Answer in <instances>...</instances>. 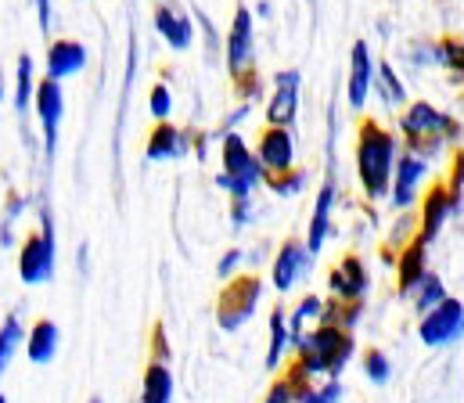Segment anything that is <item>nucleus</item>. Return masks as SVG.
Returning a JSON list of instances; mask_svg holds the SVG:
<instances>
[{
	"label": "nucleus",
	"mask_w": 464,
	"mask_h": 403,
	"mask_svg": "<svg viewBox=\"0 0 464 403\" xmlns=\"http://www.w3.org/2000/svg\"><path fill=\"white\" fill-rule=\"evenodd\" d=\"M37 15H40V26L51 30V4H47V0H40V4H37Z\"/></svg>",
	"instance_id": "37"
},
{
	"label": "nucleus",
	"mask_w": 464,
	"mask_h": 403,
	"mask_svg": "<svg viewBox=\"0 0 464 403\" xmlns=\"http://www.w3.org/2000/svg\"><path fill=\"white\" fill-rule=\"evenodd\" d=\"M169 112H173V98H169V87H155L151 90V116L159 119V123H166L169 119Z\"/></svg>",
	"instance_id": "33"
},
{
	"label": "nucleus",
	"mask_w": 464,
	"mask_h": 403,
	"mask_svg": "<svg viewBox=\"0 0 464 403\" xmlns=\"http://www.w3.org/2000/svg\"><path fill=\"white\" fill-rule=\"evenodd\" d=\"M249 62H253V12L238 8L235 22H230V33H227V65H230V73L242 80Z\"/></svg>",
	"instance_id": "12"
},
{
	"label": "nucleus",
	"mask_w": 464,
	"mask_h": 403,
	"mask_svg": "<svg viewBox=\"0 0 464 403\" xmlns=\"http://www.w3.org/2000/svg\"><path fill=\"white\" fill-rule=\"evenodd\" d=\"M364 371H367V378H371V382L385 385V382L392 378V360H389L382 349H371V353L364 356Z\"/></svg>",
	"instance_id": "31"
},
{
	"label": "nucleus",
	"mask_w": 464,
	"mask_h": 403,
	"mask_svg": "<svg viewBox=\"0 0 464 403\" xmlns=\"http://www.w3.org/2000/svg\"><path fill=\"white\" fill-rule=\"evenodd\" d=\"M58 342H62L58 324L55 321H37L33 331H30V339H26V356L33 364H51L55 353H58Z\"/></svg>",
	"instance_id": "20"
},
{
	"label": "nucleus",
	"mask_w": 464,
	"mask_h": 403,
	"mask_svg": "<svg viewBox=\"0 0 464 403\" xmlns=\"http://www.w3.org/2000/svg\"><path fill=\"white\" fill-rule=\"evenodd\" d=\"M371 83H374L371 47H367L364 40H357V44H353V69H349V105H353V108H364V105H367Z\"/></svg>",
	"instance_id": "16"
},
{
	"label": "nucleus",
	"mask_w": 464,
	"mask_h": 403,
	"mask_svg": "<svg viewBox=\"0 0 464 403\" xmlns=\"http://www.w3.org/2000/svg\"><path fill=\"white\" fill-rule=\"evenodd\" d=\"M230 220H235V227H245L253 220V206H249V198L235 202V210H230Z\"/></svg>",
	"instance_id": "34"
},
{
	"label": "nucleus",
	"mask_w": 464,
	"mask_h": 403,
	"mask_svg": "<svg viewBox=\"0 0 464 403\" xmlns=\"http://www.w3.org/2000/svg\"><path fill=\"white\" fill-rule=\"evenodd\" d=\"M306 267H310L306 249H303L299 242H285V249H281L278 260H274V288H278V292H288V288L306 274Z\"/></svg>",
	"instance_id": "17"
},
{
	"label": "nucleus",
	"mask_w": 464,
	"mask_h": 403,
	"mask_svg": "<svg viewBox=\"0 0 464 403\" xmlns=\"http://www.w3.org/2000/svg\"><path fill=\"white\" fill-rule=\"evenodd\" d=\"M460 324H464V306H460V299L446 296L435 310H428L421 317L417 335H421L425 346H450V342L460 339Z\"/></svg>",
	"instance_id": "7"
},
{
	"label": "nucleus",
	"mask_w": 464,
	"mask_h": 403,
	"mask_svg": "<svg viewBox=\"0 0 464 403\" xmlns=\"http://www.w3.org/2000/svg\"><path fill=\"white\" fill-rule=\"evenodd\" d=\"M314 382L310 378H303L296 367H292V374H285L281 382H274V389L267 392V399L263 403H310L314 399Z\"/></svg>",
	"instance_id": "22"
},
{
	"label": "nucleus",
	"mask_w": 464,
	"mask_h": 403,
	"mask_svg": "<svg viewBox=\"0 0 464 403\" xmlns=\"http://www.w3.org/2000/svg\"><path fill=\"white\" fill-rule=\"evenodd\" d=\"M141 403H173V374L162 360H151L141 382Z\"/></svg>",
	"instance_id": "21"
},
{
	"label": "nucleus",
	"mask_w": 464,
	"mask_h": 403,
	"mask_svg": "<svg viewBox=\"0 0 464 403\" xmlns=\"http://www.w3.org/2000/svg\"><path fill=\"white\" fill-rule=\"evenodd\" d=\"M374 83L382 87V94H385L392 105H400V101L407 98V90H403L400 76H396V73H392V65H385V62H378V65H374Z\"/></svg>",
	"instance_id": "30"
},
{
	"label": "nucleus",
	"mask_w": 464,
	"mask_h": 403,
	"mask_svg": "<svg viewBox=\"0 0 464 403\" xmlns=\"http://www.w3.org/2000/svg\"><path fill=\"white\" fill-rule=\"evenodd\" d=\"M446 217H453V206H450V194H446V187H432L428 191V198H425V213H421V242L428 245L435 235H439V227L446 224Z\"/></svg>",
	"instance_id": "18"
},
{
	"label": "nucleus",
	"mask_w": 464,
	"mask_h": 403,
	"mask_svg": "<svg viewBox=\"0 0 464 403\" xmlns=\"http://www.w3.org/2000/svg\"><path fill=\"white\" fill-rule=\"evenodd\" d=\"M331 210H335V180L328 176L324 187L317 191V202H314V220H310V238H306V256H317L331 235Z\"/></svg>",
	"instance_id": "14"
},
{
	"label": "nucleus",
	"mask_w": 464,
	"mask_h": 403,
	"mask_svg": "<svg viewBox=\"0 0 464 403\" xmlns=\"http://www.w3.org/2000/svg\"><path fill=\"white\" fill-rule=\"evenodd\" d=\"M267 180V173L260 169L256 155L249 151V144L238 133H223V173H219V187L230 191V198L242 202L249 198L260 184Z\"/></svg>",
	"instance_id": "3"
},
{
	"label": "nucleus",
	"mask_w": 464,
	"mask_h": 403,
	"mask_svg": "<svg viewBox=\"0 0 464 403\" xmlns=\"http://www.w3.org/2000/svg\"><path fill=\"white\" fill-rule=\"evenodd\" d=\"M83 65H87V47L83 44H76V40H55L47 47V80L62 83V80L76 76Z\"/></svg>",
	"instance_id": "15"
},
{
	"label": "nucleus",
	"mask_w": 464,
	"mask_h": 403,
	"mask_svg": "<svg viewBox=\"0 0 464 403\" xmlns=\"http://www.w3.org/2000/svg\"><path fill=\"white\" fill-rule=\"evenodd\" d=\"M33 90H37V87H33V58L22 55V58H19V80H15V108H19V112L30 108Z\"/></svg>",
	"instance_id": "29"
},
{
	"label": "nucleus",
	"mask_w": 464,
	"mask_h": 403,
	"mask_svg": "<svg viewBox=\"0 0 464 403\" xmlns=\"http://www.w3.org/2000/svg\"><path fill=\"white\" fill-rule=\"evenodd\" d=\"M392 162H396V137L378 123H364L357 137V169H360V184L367 198L389 194Z\"/></svg>",
	"instance_id": "2"
},
{
	"label": "nucleus",
	"mask_w": 464,
	"mask_h": 403,
	"mask_svg": "<svg viewBox=\"0 0 464 403\" xmlns=\"http://www.w3.org/2000/svg\"><path fill=\"white\" fill-rule=\"evenodd\" d=\"M256 162H260V169L263 173H288L292 169V162H296V144H292V133L288 130H263L260 133V144H256Z\"/></svg>",
	"instance_id": "9"
},
{
	"label": "nucleus",
	"mask_w": 464,
	"mask_h": 403,
	"mask_svg": "<svg viewBox=\"0 0 464 403\" xmlns=\"http://www.w3.org/2000/svg\"><path fill=\"white\" fill-rule=\"evenodd\" d=\"M331 292L339 303H364V292H367V270L360 263V256H346L335 270H331Z\"/></svg>",
	"instance_id": "13"
},
{
	"label": "nucleus",
	"mask_w": 464,
	"mask_h": 403,
	"mask_svg": "<svg viewBox=\"0 0 464 403\" xmlns=\"http://www.w3.org/2000/svg\"><path fill=\"white\" fill-rule=\"evenodd\" d=\"M260 296H263V281H260V278H235V281L223 288V296H219V303H216V321H219V328H223V331H238V328L256 313Z\"/></svg>",
	"instance_id": "5"
},
{
	"label": "nucleus",
	"mask_w": 464,
	"mask_h": 403,
	"mask_svg": "<svg viewBox=\"0 0 464 403\" xmlns=\"http://www.w3.org/2000/svg\"><path fill=\"white\" fill-rule=\"evenodd\" d=\"M267 184H271L278 194H299V191L306 187V173H303V169H288V173L267 176Z\"/></svg>",
	"instance_id": "32"
},
{
	"label": "nucleus",
	"mask_w": 464,
	"mask_h": 403,
	"mask_svg": "<svg viewBox=\"0 0 464 403\" xmlns=\"http://www.w3.org/2000/svg\"><path fill=\"white\" fill-rule=\"evenodd\" d=\"M245 116H249V105H242V108H238V112H230V116H227V119H223V123H227V126H223V133H227V130H230V126H238V123H242V119H245Z\"/></svg>",
	"instance_id": "36"
},
{
	"label": "nucleus",
	"mask_w": 464,
	"mask_h": 403,
	"mask_svg": "<svg viewBox=\"0 0 464 403\" xmlns=\"http://www.w3.org/2000/svg\"><path fill=\"white\" fill-rule=\"evenodd\" d=\"M285 349H288V328H285V310L278 306V310L271 313V353H267V367H271V371L281 367Z\"/></svg>",
	"instance_id": "26"
},
{
	"label": "nucleus",
	"mask_w": 464,
	"mask_h": 403,
	"mask_svg": "<svg viewBox=\"0 0 464 403\" xmlns=\"http://www.w3.org/2000/svg\"><path fill=\"white\" fill-rule=\"evenodd\" d=\"M0 98H4V80H0Z\"/></svg>",
	"instance_id": "38"
},
{
	"label": "nucleus",
	"mask_w": 464,
	"mask_h": 403,
	"mask_svg": "<svg viewBox=\"0 0 464 403\" xmlns=\"http://www.w3.org/2000/svg\"><path fill=\"white\" fill-rule=\"evenodd\" d=\"M90 403H101V399H98V396H94V399H90Z\"/></svg>",
	"instance_id": "40"
},
{
	"label": "nucleus",
	"mask_w": 464,
	"mask_h": 403,
	"mask_svg": "<svg viewBox=\"0 0 464 403\" xmlns=\"http://www.w3.org/2000/svg\"><path fill=\"white\" fill-rule=\"evenodd\" d=\"M317 317H324V299H321V296H306V299L296 306V313L285 321V328H288V342H299V339L306 335L310 321H317Z\"/></svg>",
	"instance_id": "24"
},
{
	"label": "nucleus",
	"mask_w": 464,
	"mask_h": 403,
	"mask_svg": "<svg viewBox=\"0 0 464 403\" xmlns=\"http://www.w3.org/2000/svg\"><path fill=\"white\" fill-rule=\"evenodd\" d=\"M421 274H425V242L414 238V245L400 256V288L403 292H414V285L421 281Z\"/></svg>",
	"instance_id": "25"
},
{
	"label": "nucleus",
	"mask_w": 464,
	"mask_h": 403,
	"mask_svg": "<svg viewBox=\"0 0 464 403\" xmlns=\"http://www.w3.org/2000/svg\"><path fill=\"white\" fill-rule=\"evenodd\" d=\"M0 403H8V399H4V392H0Z\"/></svg>",
	"instance_id": "39"
},
{
	"label": "nucleus",
	"mask_w": 464,
	"mask_h": 403,
	"mask_svg": "<svg viewBox=\"0 0 464 403\" xmlns=\"http://www.w3.org/2000/svg\"><path fill=\"white\" fill-rule=\"evenodd\" d=\"M51 274H55V227H51V217L44 213L40 231L30 235L19 253V278L26 285H44L51 281Z\"/></svg>",
	"instance_id": "6"
},
{
	"label": "nucleus",
	"mask_w": 464,
	"mask_h": 403,
	"mask_svg": "<svg viewBox=\"0 0 464 403\" xmlns=\"http://www.w3.org/2000/svg\"><path fill=\"white\" fill-rule=\"evenodd\" d=\"M148 159H176V155H184V133L173 126V123H159L155 130H151V137H148Z\"/></svg>",
	"instance_id": "23"
},
{
	"label": "nucleus",
	"mask_w": 464,
	"mask_h": 403,
	"mask_svg": "<svg viewBox=\"0 0 464 403\" xmlns=\"http://www.w3.org/2000/svg\"><path fill=\"white\" fill-rule=\"evenodd\" d=\"M19 342H22V324H19V317H8L4 324H0V378H4Z\"/></svg>",
	"instance_id": "27"
},
{
	"label": "nucleus",
	"mask_w": 464,
	"mask_h": 403,
	"mask_svg": "<svg viewBox=\"0 0 464 403\" xmlns=\"http://www.w3.org/2000/svg\"><path fill=\"white\" fill-rule=\"evenodd\" d=\"M296 112H299V73L288 69V73H278V90L267 105L271 130H288L296 123Z\"/></svg>",
	"instance_id": "10"
},
{
	"label": "nucleus",
	"mask_w": 464,
	"mask_h": 403,
	"mask_svg": "<svg viewBox=\"0 0 464 403\" xmlns=\"http://www.w3.org/2000/svg\"><path fill=\"white\" fill-rule=\"evenodd\" d=\"M400 126H403V133H407V141H410L407 151H414V155H421V148H435L439 137H446V141H457V137H460V123H453L450 116H443V112L432 108L428 101H414V105L403 112Z\"/></svg>",
	"instance_id": "4"
},
{
	"label": "nucleus",
	"mask_w": 464,
	"mask_h": 403,
	"mask_svg": "<svg viewBox=\"0 0 464 403\" xmlns=\"http://www.w3.org/2000/svg\"><path fill=\"white\" fill-rule=\"evenodd\" d=\"M242 263V253L238 249H230L223 260H219V278H227V274H235V267Z\"/></svg>",
	"instance_id": "35"
},
{
	"label": "nucleus",
	"mask_w": 464,
	"mask_h": 403,
	"mask_svg": "<svg viewBox=\"0 0 464 403\" xmlns=\"http://www.w3.org/2000/svg\"><path fill=\"white\" fill-rule=\"evenodd\" d=\"M299 349V360H296V371L303 378H314V374H331V382L339 378V371L349 364L353 356V335L349 331H339L331 324H321L314 328L310 335H303L296 342Z\"/></svg>",
	"instance_id": "1"
},
{
	"label": "nucleus",
	"mask_w": 464,
	"mask_h": 403,
	"mask_svg": "<svg viewBox=\"0 0 464 403\" xmlns=\"http://www.w3.org/2000/svg\"><path fill=\"white\" fill-rule=\"evenodd\" d=\"M37 112H40V126H44V144H47V155L55 159V144H58V123H62V112H65V98H62V83L55 80H44L37 90Z\"/></svg>",
	"instance_id": "11"
},
{
	"label": "nucleus",
	"mask_w": 464,
	"mask_h": 403,
	"mask_svg": "<svg viewBox=\"0 0 464 403\" xmlns=\"http://www.w3.org/2000/svg\"><path fill=\"white\" fill-rule=\"evenodd\" d=\"M155 30L166 37V44H169L173 51H187V47H191L194 30H191V19H187V15H180V12H173V8H155Z\"/></svg>",
	"instance_id": "19"
},
{
	"label": "nucleus",
	"mask_w": 464,
	"mask_h": 403,
	"mask_svg": "<svg viewBox=\"0 0 464 403\" xmlns=\"http://www.w3.org/2000/svg\"><path fill=\"white\" fill-rule=\"evenodd\" d=\"M417 288V310L421 313H428V310H435L443 299H446V288H443V281H439V274H421V281L414 285Z\"/></svg>",
	"instance_id": "28"
},
{
	"label": "nucleus",
	"mask_w": 464,
	"mask_h": 403,
	"mask_svg": "<svg viewBox=\"0 0 464 403\" xmlns=\"http://www.w3.org/2000/svg\"><path fill=\"white\" fill-rule=\"evenodd\" d=\"M428 173V162L414 151H396V162H392V180H389V191H392V206L396 210H407L414 194H417V184L421 176Z\"/></svg>",
	"instance_id": "8"
}]
</instances>
